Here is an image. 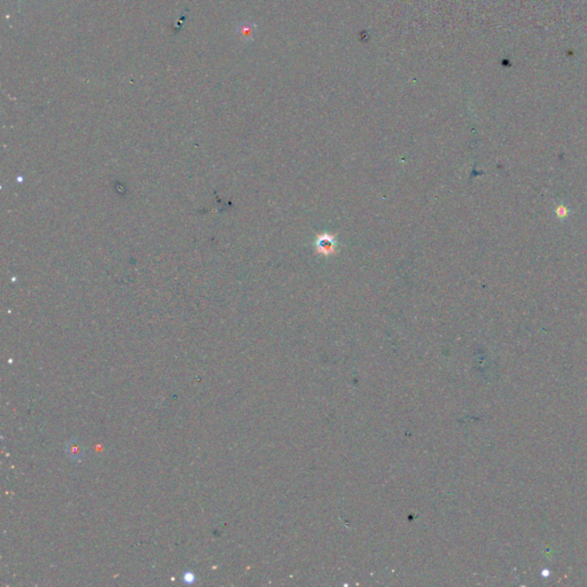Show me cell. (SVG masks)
Here are the masks:
<instances>
[{"instance_id":"cell-1","label":"cell","mask_w":587,"mask_h":587,"mask_svg":"<svg viewBox=\"0 0 587 587\" xmlns=\"http://www.w3.org/2000/svg\"><path fill=\"white\" fill-rule=\"evenodd\" d=\"M64 451H65V453H67L68 457L71 459V460L79 461V460H82L83 457H84V447H83L81 441L77 440H69L67 445H65Z\"/></svg>"},{"instance_id":"cell-2","label":"cell","mask_w":587,"mask_h":587,"mask_svg":"<svg viewBox=\"0 0 587 587\" xmlns=\"http://www.w3.org/2000/svg\"><path fill=\"white\" fill-rule=\"evenodd\" d=\"M334 246H335L334 240L329 236H323V237H320L319 241H318V248H319V250L323 254H327L328 251L333 250Z\"/></svg>"},{"instance_id":"cell-3","label":"cell","mask_w":587,"mask_h":587,"mask_svg":"<svg viewBox=\"0 0 587 587\" xmlns=\"http://www.w3.org/2000/svg\"><path fill=\"white\" fill-rule=\"evenodd\" d=\"M254 28L255 27L253 26V24L243 23L242 26H240V28H239L240 36L244 38V39H250L254 34Z\"/></svg>"}]
</instances>
